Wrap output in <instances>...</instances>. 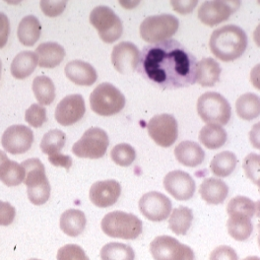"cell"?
<instances>
[{"instance_id": "obj_1", "label": "cell", "mask_w": 260, "mask_h": 260, "mask_svg": "<svg viewBox=\"0 0 260 260\" xmlns=\"http://www.w3.org/2000/svg\"><path fill=\"white\" fill-rule=\"evenodd\" d=\"M197 58L176 40L144 47L137 71L150 84L162 90L186 88L196 82Z\"/></svg>"}, {"instance_id": "obj_48", "label": "cell", "mask_w": 260, "mask_h": 260, "mask_svg": "<svg viewBox=\"0 0 260 260\" xmlns=\"http://www.w3.org/2000/svg\"><path fill=\"white\" fill-rule=\"evenodd\" d=\"M243 260H260L258 256H248V257H245Z\"/></svg>"}, {"instance_id": "obj_21", "label": "cell", "mask_w": 260, "mask_h": 260, "mask_svg": "<svg viewBox=\"0 0 260 260\" xmlns=\"http://www.w3.org/2000/svg\"><path fill=\"white\" fill-rule=\"evenodd\" d=\"M175 156L181 165L189 168L200 166L205 158V152L193 141H182L175 149Z\"/></svg>"}, {"instance_id": "obj_7", "label": "cell", "mask_w": 260, "mask_h": 260, "mask_svg": "<svg viewBox=\"0 0 260 260\" xmlns=\"http://www.w3.org/2000/svg\"><path fill=\"white\" fill-rule=\"evenodd\" d=\"M90 23L97 30L101 40L107 44H113L122 36L123 24L108 6L100 5L94 8L90 14Z\"/></svg>"}, {"instance_id": "obj_34", "label": "cell", "mask_w": 260, "mask_h": 260, "mask_svg": "<svg viewBox=\"0 0 260 260\" xmlns=\"http://www.w3.org/2000/svg\"><path fill=\"white\" fill-rule=\"evenodd\" d=\"M102 260H134L135 252L128 244L121 243H109L101 250Z\"/></svg>"}, {"instance_id": "obj_24", "label": "cell", "mask_w": 260, "mask_h": 260, "mask_svg": "<svg viewBox=\"0 0 260 260\" xmlns=\"http://www.w3.org/2000/svg\"><path fill=\"white\" fill-rule=\"evenodd\" d=\"M87 219L81 210L69 209L62 213L59 221L61 231L71 238L80 236L86 228Z\"/></svg>"}, {"instance_id": "obj_8", "label": "cell", "mask_w": 260, "mask_h": 260, "mask_svg": "<svg viewBox=\"0 0 260 260\" xmlns=\"http://www.w3.org/2000/svg\"><path fill=\"white\" fill-rule=\"evenodd\" d=\"M110 145V139L107 132L99 127H92L85 131L81 138L72 147L75 156L84 159L103 158Z\"/></svg>"}, {"instance_id": "obj_12", "label": "cell", "mask_w": 260, "mask_h": 260, "mask_svg": "<svg viewBox=\"0 0 260 260\" xmlns=\"http://www.w3.org/2000/svg\"><path fill=\"white\" fill-rule=\"evenodd\" d=\"M172 201L167 195L158 191H150L139 200V209L142 215L150 221L162 222L172 213Z\"/></svg>"}, {"instance_id": "obj_39", "label": "cell", "mask_w": 260, "mask_h": 260, "mask_svg": "<svg viewBox=\"0 0 260 260\" xmlns=\"http://www.w3.org/2000/svg\"><path fill=\"white\" fill-rule=\"evenodd\" d=\"M57 260H90L81 246L77 244H66L60 247L56 255Z\"/></svg>"}, {"instance_id": "obj_18", "label": "cell", "mask_w": 260, "mask_h": 260, "mask_svg": "<svg viewBox=\"0 0 260 260\" xmlns=\"http://www.w3.org/2000/svg\"><path fill=\"white\" fill-rule=\"evenodd\" d=\"M65 75L71 82L79 86H91L98 79L96 69L83 60H72L65 66Z\"/></svg>"}, {"instance_id": "obj_6", "label": "cell", "mask_w": 260, "mask_h": 260, "mask_svg": "<svg viewBox=\"0 0 260 260\" xmlns=\"http://www.w3.org/2000/svg\"><path fill=\"white\" fill-rule=\"evenodd\" d=\"M179 27V19L172 14L149 16L140 25V36L151 45L158 44L176 35Z\"/></svg>"}, {"instance_id": "obj_2", "label": "cell", "mask_w": 260, "mask_h": 260, "mask_svg": "<svg viewBox=\"0 0 260 260\" xmlns=\"http://www.w3.org/2000/svg\"><path fill=\"white\" fill-rule=\"evenodd\" d=\"M247 44L246 32L237 25H226L215 30L209 41L212 53L225 62L240 58L246 50Z\"/></svg>"}, {"instance_id": "obj_36", "label": "cell", "mask_w": 260, "mask_h": 260, "mask_svg": "<svg viewBox=\"0 0 260 260\" xmlns=\"http://www.w3.org/2000/svg\"><path fill=\"white\" fill-rule=\"evenodd\" d=\"M66 142L64 132L59 129L49 130L47 132L41 142V150L44 154L53 156L60 153Z\"/></svg>"}, {"instance_id": "obj_29", "label": "cell", "mask_w": 260, "mask_h": 260, "mask_svg": "<svg viewBox=\"0 0 260 260\" xmlns=\"http://www.w3.org/2000/svg\"><path fill=\"white\" fill-rule=\"evenodd\" d=\"M238 164L237 156L230 151H224L214 156L210 164L213 175L220 178H227L234 173Z\"/></svg>"}, {"instance_id": "obj_27", "label": "cell", "mask_w": 260, "mask_h": 260, "mask_svg": "<svg viewBox=\"0 0 260 260\" xmlns=\"http://www.w3.org/2000/svg\"><path fill=\"white\" fill-rule=\"evenodd\" d=\"M227 139V131L218 124H206L199 132V141L209 150L224 146Z\"/></svg>"}, {"instance_id": "obj_35", "label": "cell", "mask_w": 260, "mask_h": 260, "mask_svg": "<svg viewBox=\"0 0 260 260\" xmlns=\"http://www.w3.org/2000/svg\"><path fill=\"white\" fill-rule=\"evenodd\" d=\"M25 179V170L21 164L8 160L0 169V181L7 186L20 185Z\"/></svg>"}, {"instance_id": "obj_26", "label": "cell", "mask_w": 260, "mask_h": 260, "mask_svg": "<svg viewBox=\"0 0 260 260\" xmlns=\"http://www.w3.org/2000/svg\"><path fill=\"white\" fill-rule=\"evenodd\" d=\"M18 39L26 47H32L40 39L42 26L39 19L32 15L25 16L18 26Z\"/></svg>"}, {"instance_id": "obj_28", "label": "cell", "mask_w": 260, "mask_h": 260, "mask_svg": "<svg viewBox=\"0 0 260 260\" xmlns=\"http://www.w3.org/2000/svg\"><path fill=\"white\" fill-rule=\"evenodd\" d=\"M193 222L192 210L185 206H179L171 213L169 220V228L172 232L179 236L187 234Z\"/></svg>"}, {"instance_id": "obj_3", "label": "cell", "mask_w": 260, "mask_h": 260, "mask_svg": "<svg viewBox=\"0 0 260 260\" xmlns=\"http://www.w3.org/2000/svg\"><path fill=\"white\" fill-rule=\"evenodd\" d=\"M103 232L111 238L135 240L143 230L142 221L135 215L122 211L108 213L102 220Z\"/></svg>"}, {"instance_id": "obj_30", "label": "cell", "mask_w": 260, "mask_h": 260, "mask_svg": "<svg viewBox=\"0 0 260 260\" xmlns=\"http://www.w3.org/2000/svg\"><path fill=\"white\" fill-rule=\"evenodd\" d=\"M238 115L244 120H252L260 114L259 97L254 93H246L238 99L236 103Z\"/></svg>"}, {"instance_id": "obj_11", "label": "cell", "mask_w": 260, "mask_h": 260, "mask_svg": "<svg viewBox=\"0 0 260 260\" xmlns=\"http://www.w3.org/2000/svg\"><path fill=\"white\" fill-rule=\"evenodd\" d=\"M241 5L242 3L240 1H205L198 9V18L204 25L214 27L224 21H227Z\"/></svg>"}, {"instance_id": "obj_22", "label": "cell", "mask_w": 260, "mask_h": 260, "mask_svg": "<svg viewBox=\"0 0 260 260\" xmlns=\"http://www.w3.org/2000/svg\"><path fill=\"white\" fill-rule=\"evenodd\" d=\"M21 165L25 170V179L23 182L27 186V190L36 189L49 183L45 166L40 159H28L21 162Z\"/></svg>"}, {"instance_id": "obj_16", "label": "cell", "mask_w": 260, "mask_h": 260, "mask_svg": "<svg viewBox=\"0 0 260 260\" xmlns=\"http://www.w3.org/2000/svg\"><path fill=\"white\" fill-rule=\"evenodd\" d=\"M121 194L120 183L114 179L95 182L90 188V200L100 208H108L114 205Z\"/></svg>"}, {"instance_id": "obj_41", "label": "cell", "mask_w": 260, "mask_h": 260, "mask_svg": "<svg viewBox=\"0 0 260 260\" xmlns=\"http://www.w3.org/2000/svg\"><path fill=\"white\" fill-rule=\"evenodd\" d=\"M66 4V1L43 0L41 1L40 6L45 15L48 17H57L64 11Z\"/></svg>"}, {"instance_id": "obj_19", "label": "cell", "mask_w": 260, "mask_h": 260, "mask_svg": "<svg viewBox=\"0 0 260 260\" xmlns=\"http://www.w3.org/2000/svg\"><path fill=\"white\" fill-rule=\"evenodd\" d=\"M199 193L208 204L218 205L226 200L229 194V186L222 179L209 178L202 181Z\"/></svg>"}, {"instance_id": "obj_38", "label": "cell", "mask_w": 260, "mask_h": 260, "mask_svg": "<svg viewBox=\"0 0 260 260\" xmlns=\"http://www.w3.org/2000/svg\"><path fill=\"white\" fill-rule=\"evenodd\" d=\"M25 120L35 128L43 126V124L48 120L47 110L38 104H32V106L26 111Z\"/></svg>"}, {"instance_id": "obj_25", "label": "cell", "mask_w": 260, "mask_h": 260, "mask_svg": "<svg viewBox=\"0 0 260 260\" xmlns=\"http://www.w3.org/2000/svg\"><path fill=\"white\" fill-rule=\"evenodd\" d=\"M38 56L31 50L18 53L11 63V74L16 79L22 80L29 77L38 66Z\"/></svg>"}, {"instance_id": "obj_23", "label": "cell", "mask_w": 260, "mask_h": 260, "mask_svg": "<svg viewBox=\"0 0 260 260\" xmlns=\"http://www.w3.org/2000/svg\"><path fill=\"white\" fill-rule=\"evenodd\" d=\"M222 68L212 57H205L197 63L196 82L202 87H213L220 80Z\"/></svg>"}, {"instance_id": "obj_13", "label": "cell", "mask_w": 260, "mask_h": 260, "mask_svg": "<svg viewBox=\"0 0 260 260\" xmlns=\"http://www.w3.org/2000/svg\"><path fill=\"white\" fill-rule=\"evenodd\" d=\"M32 130L23 124L9 126L4 131L1 144L5 151L12 155L24 154L29 151L34 143Z\"/></svg>"}, {"instance_id": "obj_33", "label": "cell", "mask_w": 260, "mask_h": 260, "mask_svg": "<svg viewBox=\"0 0 260 260\" xmlns=\"http://www.w3.org/2000/svg\"><path fill=\"white\" fill-rule=\"evenodd\" d=\"M227 228L230 236L238 242L246 241L253 231L251 219L241 216L230 217L227 221Z\"/></svg>"}, {"instance_id": "obj_49", "label": "cell", "mask_w": 260, "mask_h": 260, "mask_svg": "<svg viewBox=\"0 0 260 260\" xmlns=\"http://www.w3.org/2000/svg\"><path fill=\"white\" fill-rule=\"evenodd\" d=\"M1 68H2V66H1V60H0V78H1Z\"/></svg>"}, {"instance_id": "obj_43", "label": "cell", "mask_w": 260, "mask_h": 260, "mask_svg": "<svg viewBox=\"0 0 260 260\" xmlns=\"http://www.w3.org/2000/svg\"><path fill=\"white\" fill-rule=\"evenodd\" d=\"M209 260H239V257L233 247L220 245L212 251Z\"/></svg>"}, {"instance_id": "obj_44", "label": "cell", "mask_w": 260, "mask_h": 260, "mask_svg": "<svg viewBox=\"0 0 260 260\" xmlns=\"http://www.w3.org/2000/svg\"><path fill=\"white\" fill-rule=\"evenodd\" d=\"M171 4L175 11L180 14H188L194 10L196 5L198 4L197 0H173Z\"/></svg>"}, {"instance_id": "obj_9", "label": "cell", "mask_w": 260, "mask_h": 260, "mask_svg": "<svg viewBox=\"0 0 260 260\" xmlns=\"http://www.w3.org/2000/svg\"><path fill=\"white\" fill-rule=\"evenodd\" d=\"M150 252L154 260H195L193 250L177 239L160 236L150 244Z\"/></svg>"}, {"instance_id": "obj_50", "label": "cell", "mask_w": 260, "mask_h": 260, "mask_svg": "<svg viewBox=\"0 0 260 260\" xmlns=\"http://www.w3.org/2000/svg\"><path fill=\"white\" fill-rule=\"evenodd\" d=\"M29 260H41V259H38V258H31V259Z\"/></svg>"}, {"instance_id": "obj_5", "label": "cell", "mask_w": 260, "mask_h": 260, "mask_svg": "<svg viewBox=\"0 0 260 260\" xmlns=\"http://www.w3.org/2000/svg\"><path fill=\"white\" fill-rule=\"evenodd\" d=\"M90 106L95 114L111 116L120 113L125 107L124 95L111 83H102L92 92Z\"/></svg>"}, {"instance_id": "obj_31", "label": "cell", "mask_w": 260, "mask_h": 260, "mask_svg": "<svg viewBox=\"0 0 260 260\" xmlns=\"http://www.w3.org/2000/svg\"><path fill=\"white\" fill-rule=\"evenodd\" d=\"M229 217L241 216L252 219L258 213V203L245 196H236L230 200L227 206Z\"/></svg>"}, {"instance_id": "obj_45", "label": "cell", "mask_w": 260, "mask_h": 260, "mask_svg": "<svg viewBox=\"0 0 260 260\" xmlns=\"http://www.w3.org/2000/svg\"><path fill=\"white\" fill-rule=\"evenodd\" d=\"M10 32V23L6 14L0 12V49L4 48L7 44Z\"/></svg>"}, {"instance_id": "obj_37", "label": "cell", "mask_w": 260, "mask_h": 260, "mask_svg": "<svg viewBox=\"0 0 260 260\" xmlns=\"http://www.w3.org/2000/svg\"><path fill=\"white\" fill-rule=\"evenodd\" d=\"M112 160L121 167H129L136 159V151L127 143L117 144L111 152Z\"/></svg>"}, {"instance_id": "obj_46", "label": "cell", "mask_w": 260, "mask_h": 260, "mask_svg": "<svg viewBox=\"0 0 260 260\" xmlns=\"http://www.w3.org/2000/svg\"><path fill=\"white\" fill-rule=\"evenodd\" d=\"M49 161L50 164H52L55 167H62L66 169L67 171L71 168L72 166V159L68 155H63L61 153L55 154L53 156H49Z\"/></svg>"}, {"instance_id": "obj_10", "label": "cell", "mask_w": 260, "mask_h": 260, "mask_svg": "<svg viewBox=\"0 0 260 260\" xmlns=\"http://www.w3.org/2000/svg\"><path fill=\"white\" fill-rule=\"evenodd\" d=\"M148 134L159 146L171 147L179 137V125L174 115L162 114L155 115L148 122Z\"/></svg>"}, {"instance_id": "obj_14", "label": "cell", "mask_w": 260, "mask_h": 260, "mask_svg": "<svg viewBox=\"0 0 260 260\" xmlns=\"http://www.w3.org/2000/svg\"><path fill=\"white\" fill-rule=\"evenodd\" d=\"M165 189L179 201H186L193 197L196 189L194 179L183 171H173L164 179Z\"/></svg>"}, {"instance_id": "obj_40", "label": "cell", "mask_w": 260, "mask_h": 260, "mask_svg": "<svg viewBox=\"0 0 260 260\" xmlns=\"http://www.w3.org/2000/svg\"><path fill=\"white\" fill-rule=\"evenodd\" d=\"M259 155L251 153L244 160V172L246 177L259 186Z\"/></svg>"}, {"instance_id": "obj_17", "label": "cell", "mask_w": 260, "mask_h": 260, "mask_svg": "<svg viewBox=\"0 0 260 260\" xmlns=\"http://www.w3.org/2000/svg\"><path fill=\"white\" fill-rule=\"evenodd\" d=\"M140 51L130 42H121L116 45L112 52V62L121 74H128L137 69Z\"/></svg>"}, {"instance_id": "obj_47", "label": "cell", "mask_w": 260, "mask_h": 260, "mask_svg": "<svg viewBox=\"0 0 260 260\" xmlns=\"http://www.w3.org/2000/svg\"><path fill=\"white\" fill-rule=\"evenodd\" d=\"M8 160H9V159H8L7 155H6L3 151L0 150V169H1V167H2L5 162H7Z\"/></svg>"}, {"instance_id": "obj_20", "label": "cell", "mask_w": 260, "mask_h": 260, "mask_svg": "<svg viewBox=\"0 0 260 260\" xmlns=\"http://www.w3.org/2000/svg\"><path fill=\"white\" fill-rule=\"evenodd\" d=\"M38 56V65L42 68H54L64 59L65 49L62 46L54 42L41 44L35 51Z\"/></svg>"}, {"instance_id": "obj_42", "label": "cell", "mask_w": 260, "mask_h": 260, "mask_svg": "<svg viewBox=\"0 0 260 260\" xmlns=\"http://www.w3.org/2000/svg\"><path fill=\"white\" fill-rule=\"evenodd\" d=\"M16 210L8 202L0 200V226L7 227L11 225L15 219Z\"/></svg>"}, {"instance_id": "obj_15", "label": "cell", "mask_w": 260, "mask_h": 260, "mask_svg": "<svg viewBox=\"0 0 260 260\" xmlns=\"http://www.w3.org/2000/svg\"><path fill=\"white\" fill-rule=\"evenodd\" d=\"M86 113L85 101L79 94L63 98L55 109V119L63 125L70 126L81 120Z\"/></svg>"}, {"instance_id": "obj_32", "label": "cell", "mask_w": 260, "mask_h": 260, "mask_svg": "<svg viewBox=\"0 0 260 260\" xmlns=\"http://www.w3.org/2000/svg\"><path fill=\"white\" fill-rule=\"evenodd\" d=\"M32 88L35 97L41 106H49L54 101L55 87L48 76H37L32 81Z\"/></svg>"}, {"instance_id": "obj_4", "label": "cell", "mask_w": 260, "mask_h": 260, "mask_svg": "<svg viewBox=\"0 0 260 260\" xmlns=\"http://www.w3.org/2000/svg\"><path fill=\"white\" fill-rule=\"evenodd\" d=\"M197 112L207 124L226 125L232 116V108L227 99L217 92H207L197 101Z\"/></svg>"}]
</instances>
